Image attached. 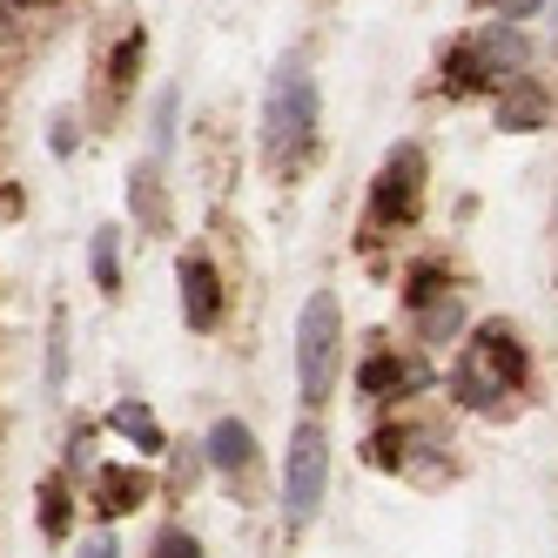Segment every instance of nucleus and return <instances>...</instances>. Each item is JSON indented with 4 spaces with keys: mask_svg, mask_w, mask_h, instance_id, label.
<instances>
[{
    "mask_svg": "<svg viewBox=\"0 0 558 558\" xmlns=\"http://www.w3.org/2000/svg\"><path fill=\"white\" fill-rule=\"evenodd\" d=\"M114 424L135 430V437H142V451H162V430H155V417H148L142 404H122V411H114Z\"/></svg>",
    "mask_w": 558,
    "mask_h": 558,
    "instance_id": "11",
    "label": "nucleus"
},
{
    "mask_svg": "<svg viewBox=\"0 0 558 558\" xmlns=\"http://www.w3.org/2000/svg\"><path fill=\"white\" fill-rule=\"evenodd\" d=\"M337 356H343V310L330 290H316L296 316V390H303V404H324L330 397Z\"/></svg>",
    "mask_w": 558,
    "mask_h": 558,
    "instance_id": "2",
    "label": "nucleus"
},
{
    "mask_svg": "<svg viewBox=\"0 0 558 558\" xmlns=\"http://www.w3.org/2000/svg\"><path fill=\"white\" fill-rule=\"evenodd\" d=\"M135 203H142V222H148V229L162 222V195H155V169H142V175H135Z\"/></svg>",
    "mask_w": 558,
    "mask_h": 558,
    "instance_id": "13",
    "label": "nucleus"
},
{
    "mask_svg": "<svg viewBox=\"0 0 558 558\" xmlns=\"http://www.w3.org/2000/svg\"><path fill=\"white\" fill-rule=\"evenodd\" d=\"M114 250H122V229H95V283L101 290H122V263H114Z\"/></svg>",
    "mask_w": 558,
    "mask_h": 558,
    "instance_id": "8",
    "label": "nucleus"
},
{
    "mask_svg": "<svg viewBox=\"0 0 558 558\" xmlns=\"http://www.w3.org/2000/svg\"><path fill=\"white\" fill-rule=\"evenodd\" d=\"M182 316H189V330H216V316H222V283H216L209 256H182Z\"/></svg>",
    "mask_w": 558,
    "mask_h": 558,
    "instance_id": "6",
    "label": "nucleus"
},
{
    "mask_svg": "<svg viewBox=\"0 0 558 558\" xmlns=\"http://www.w3.org/2000/svg\"><path fill=\"white\" fill-rule=\"evenodd\" d=\"M417 169H424V162H417V148H397V155H390L384 175H377V216H390V209L404 216V209H411V195H417Z\"/></svg>",
    "mask_w": 558,
    "mask_h": 558,
    "instance_id": "7",
    "label": "nucleus"
},
{
    "mask_svg": "<svg viewBox=\"0 0 558 558\" xmlns=\"http://www.w3.org/2000/svg\"><path fill=\"white\" fill-rule=\"evenodd\" d=\"M451 377H458L464 404H498V397H511L518 384H525V350H518V337L505 324H485L477 343H464Z\"/></svg>",
    "mask_w": 558,
    "mask_h": 558,
    "instance_id": "4",
    "label": "nucleus"
},
{
    "mask_svg": "<svg viewBox=\"0 0 558 558\" xmlns=\"http://www.w3.org/2000/svg\"><path fill=\"white\" fill-rule=\"evenodd\" d=\"M203 464L222 471V477H250L256 471V430L243 417H216L209 437H203Z\"/></svg>",
    "mask_w": 558,
    "mask_h": 558,
    "instance_id": "5",
    "label": "nucleus"
},
{
    "mask_svg": "<svg viewBox=\"0 0 558 558\" xmlns=\"http://www.w3.org/2000/svg\"><path fill=\"white\" fill-rule=\"evenodd\" d=\"M324 492H330V430L316 417H303L290 430V451H283V525L303 532L324 511Z\"/></svg>",
    "mask_w": 558,
    "mask_h": 558,
    "instance_id": "3",
    "label": "nucleus"
},
{
    "mask_svg": "<svg viewBox=\"0 0 558 558\" xmlns=\"http://www.w3.org/2000/svg\"><path fill=\"white\" fill-rule=\"evenodd\" d=\"M74 558H122V538H114V532H95V538L74 545Z\"/></svg>",
    "mask_w": 558,
    "mask_h": 558,
    "instance_id": "14",
    "label": "nucleus"
},
{
    "mask_svg": "<svg viewBox=\"0 0 558 558\" xmlns=\"http://www.w3.org/2000/svg\"><path fill=\"white\" fill-rule=\"evenodd\" d=\"M551 21H558V0H551Z\"/></svg>",
    "mask_w": 558,
    "mask_h": 558,
    "instance_id": "16",
    "label": "nucleus"
},
{
    "mask_svg": "<svg viewBox=\"0 0 558 558\" xmlns=\"http://www.w3.org/2000/svg\"><path fill=\"white\" fill-rule=\"evenodd\" d=\"M316 135V82L303 54H290L283 68L269 74V101H263V148L283 162V155H303Z\"/></svg>",
    "mask_w": 558,
    "mask_h": 558,
    "instance_id": "1",
    "label": "nucleus"
},
{
    "mask_svg": "<svg viewBox=\"0 0 558 558\" xmlns=\"http://www.w3.org/2000/svg\"><path fill=\"white\" fill-rule=\"evenodd\" d=\"M41 532H48L54 545L68 538V485H61V477H54V485L41 492Z\"/></svg>",
    "mask_w": 558,
    "mask_h": 558,
    "instance_id": "10",
    "label": "nucleus"
},
{
    "mask_svg": "<svg viewBox=\"0 0 558 558\" xmlns=\"http://www.w3.org/2000/svg\"><path fill=\"white\" fill-rule=\"evenodd\" d=\"M356 384H364V397H384L390 384H404V371H397L390 356H371V364H364V377H356Z\"/></svg>",
    "mask_w": 558,
    "mask_h": 558,
    "instance_id": "12",
    "label": "nucleus"
},
{
    "mask_svg": "<svg viewBox=\"0 0 558 558\" xmlns=\"http://www.w3.org/2000/svg\"><path fill=\"white\" fill-rule=\"evenodd\" d=\"M538 8H545V0H505V21H511V27H518V21H532V14H538Z\"/></svg>",
    "mask_w": 558,
    "mask_h": 558,
    "instance_id": "15",
    "label": "nucleus"
},
{
    "mask_svg": "<svg viewBox=\"0 0 558 558\" xmlns=\"http://www.w3.org/2000/svg\"><path fill=\"white\" fill-rule=\"evenodd\" d=\"M148 558H203V538L182 532V525H162V532H155V545H148Z\"/></svg>",
    "mask_w": 558,
    "mask_h": 558,
    "instance_id": "9",
    "label": "nucleus"
}]
</instances>
